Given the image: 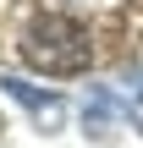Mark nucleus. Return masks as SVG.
<instances>
[{"mask_svg":"<svg viewBox=\"0 0 143 148\" xmlns=\"http://www.w3.org/2000/svg\"><path fill=\"white\" fill-rule=\"evenodd\" d=\"M17 55H22L33 71H44V77H77V71H88V60H94V38H88V27H83L77 16H66V11H39V16L22 27Z\"/></svg>","mask_w":143,"mask_h":148,"instance_id":"nucleus-1","label":"nucleus"},{"mask_svg":"<svg viewBox=\"0 0 143 148\" xmlns=\"http://www.w3.org/2000/svg\"><path fill=\"white\" fill-rule=\"evenodd\" d=\"M0 88L44 126V132H55L61 121H66V104H61V93H50V88H33V82H22V77H0Z\"/></svg>","mask_w":143,"mask_h":148,"instance_id":"nucleus-2","label":"nucleus"},{"mask_svg":"<svg viewBox=\"0 0 143 148\" xmlns=\"http://www.w3.org/2000/svg\"><path fill=\"white\" fill-rule=\"evenodd\" d=\"M116 115H127V104H116L110 93H94V99L83 104V121H88V137H110Z\"/></svg>","mask_w":143,"mask_h":148,"instance_id":"nucleus-3","label":"nucleus"},{"mask_svg":"<svg viewBox=\"0 0 143 148\" xmlns=\"http://www.w3.org/2000/svg\"><path fill=\"white\" fill-rule=\"evenodd\" d=\"M127 121L143 132V93H132V99H127Z\"/></svg>","mask_w":143,"mask_h":148,"instance_id":"nucleus-4","label":"nucleus"},{"mask_svg":"<svg viewBox=\"0 0 143 148\" xmlns=\"http://www.w3.org/2000/svg\"><path fill=\"white\" fill-rule=\"evenodd\" d=\"M72 5H94V0H72Z\"/></svg>","mask_w":143,"mask_h":148,"instance_id":"nucleus-5","label":"nucleus"}]
</instances>
